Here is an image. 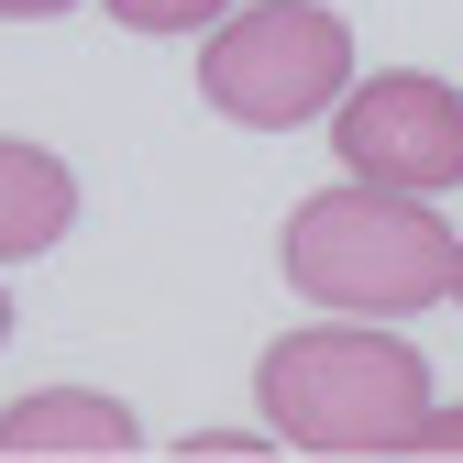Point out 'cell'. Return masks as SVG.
Listing matches in <instances>:
<instances>
[{"label":"cell","instance_id":"8","mask_svg":"<svg viewBox=\"0 0 463 463\" xmlns=\"http://www.w3.org/2000/svg\"><path fill=\"white\" fill-rule=\"evenodd\" d=\"M409 452H463V409H430V420L409 430Z\"/></svg>","mask_w":463,"mask_h":463},{"label":"cell","instance_id":"11","mask_svg":"<svg viewBox=\"0 0 463 463\" xmlns=\"http://www.w3.org/2000/svg\"><path fill=\"white\" fill-rule=\"evenodd\" d=\"M452 298H463V254H452Z\"/></svg>","mask_w":463,"mask_h":463},{"label":"cell","instance_id":"1","mask_svg":"<svg viewBox=\"0 0 463 463\" xmlns=\"http://www.w3.org/2000/svg\"><path fill=\"white\" fill-rule=\"evenodd\" d=\"M254 409L287 452H409V430L430 420V364L409 331L386 320H309V331H276L265 364H254Z\"/></svg>","mask_w":463,"mask_h":463},{"label":"cell","instance_id":"9","mask_svg":"<svg viewBox=\"0 0 463 463\" xmlns=\"http://www.w3.org/2000/svg\"><path fill=\"white\" fill-rule=\"evenodd\" d=\"M55 12H78V0H0V23H55Z\"/></svg>","mask_w":463,"mask_h":463},{"label":"cell","instance_id":"7","mask_svg":"<svg viewBox=\"0 0 463 463\" xmlns=\"http://www.w3.org/2000/svg\"><path fill=\"white\" fill-rule=\"evenodd\" d=\"M122 33H210L221 12H243V0H99Z\"/></svg>","mask_w":463,"mask_h":463},{"label":"cell","instance_id":"3","mask_svg":"<svg viewBox=\"0 0 463 463\" xmlns=\"http://www.w3.org/2000/svg\"><path fill=\"white\" fill-rule=\"evenodd\" d=\"M354 89V23L331 0H243L199 44V99L243 133H298L331 122Z\"/></svg>","mask_w":463,"mask_h":463},{"label":"cell","instance_id":"4","mask_svg":"<svg viewBox=\"0 0 463 463\" xmlns=\"http://www.w3.org/2000/svg\"><path fill=\"white\" fill-rule=\"evenodd\" d=\"M331 155H342V177L441 199V188H463V89L430 78V67H375V78L342 89Z\"/></svg>","mask_w":463,"mask_h":463},{"label":"cell","instance_id":"5","mask_svg":"<svg viewBox=\"0 0 463 463\" xmlns=\"http://www.w3.org/2000/svg\"><path fill=\"white\" fill-rule=\"evenodd\" d=\"M144 420L99 386H44L0 409V463H99V452H133Z\"/></svg>","mask_w":463,"mask_h":463},{"label":"cell","instance_id":"2","mask_svg":"<svg viewBox=\"0 0 463 463\" xmlns=\"http://www.w3.org/2000/svg\"><path fill=\"white\" fill-rule=\"evenodd\" d=\"M452 221L420 199V188H375V177H342L320 199L287 210V287L309 309H342V320H409L430 298H452Z\"/></svg>","mask_w":463,"mask_h":463},{"label":"cell","instance_id":"6","mask_svg":"<svg viewBox=\"0 0 463 463\" xmlns=\"http://www.w3.org/2000/svg\"><path fill=\"white\" fill-rule=\"evenodd\" d=\"M67 221H78V165L44 155V144H23V133H0V265L55 254Z\"/></svg>","mask_w":463,"mask_h":463},{"label":"cell","instance_id":"10","mask_svg":"<svg viewBox=\"0 0 463 463\" xmlns=\"http://www.w3.org/2000/svg\"><path fill=\"white\" fill-rule=\"evenodd\" d=\"M0 342H12V298H0Z\"/></svg>","mask_w":463,"mask_h":463}]
</instances>
